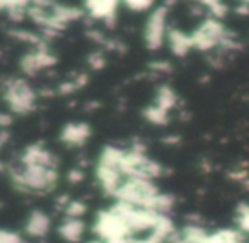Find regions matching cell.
<instances>
[{
  "instance_id": "6da1fadb",
  "label": "cell",
  "mask_w": 249,
  "mask_h": 243,
  "mask_svg": "<svg viewBox=\"0 0 249 243\" xmlns=\"http://www.w3.org/2000/svg\"><path fill=\"white\" fill-rule=\"evenodd\" d=\"M60 162H39L19 158L9 167L11 185L24 194L43 195L55 191L60 180Z\"/></svg>"
},
{
  "instance_id": "7a4b0ae2",
  "label": "cell",
  "mask_w": 249,
  "mask_h": 243,
  "mask_svg": "<svg viewBox=\"0 0 249 243\" xmlns=\"http://www.w3.org/2000/svg\"><path fill=\"white\" fill-rule=\"evenodd\" d=\"M124 148L118 146H104L101 150L99 157L96 162V168H94V174H96V180L99 184L101 191L106 195L114 197L120 189V185L123 184L124 177L121 174V158H123Z\"/></svg>"
},
{
  "instance_id": "3957f363",
  "label": "cell",
  "mask_w": 249,
  "mask_h": 243,
  "mask_svg": "<svg viewBox=\"0 0 249 243\" xmlns=\"http://www.w3.org/2000/svg\"><path fill=\"white\" fill-rule=\"evenodd\" d=\"M2 99L9 113L16 116H28L38 107V92L22 77H11L2 82Z\"/></svg>"
},
{
  "instance_id": "277c9868",
  "label": "cell",
  "mask_w": 249,
  "mask_h": 243,
  "mask_svg": "<svg viewBox=\"0 0 249 243\" xmlns=\"http://www.w3.org/2000/svg\"><path fill=\"white\" fill-rule=\"evenodd\" d=\"M121 174L124 178H149L157 180L162 177L164 167L157 160L150 158L145 153L143 146L135 145L132 148H126L121 158Z\"/></svg>"
},
{
  "instance_id": "5b68a950",
  "label": "cell",
  "mask_w": 249,
  "mask_h": 243,
  "mask_svg": "<svg viewBox=\"0 0 249 243\" xmlns=\"http://www.w3.org/2000/svg\"><path fill=\"white\" fill-rule=\"evenodd\" d=\"M160 194V189L157 187L156 180L149 178H124L120 185L114 199L124 204H132L137 208L152 209L154 201Z\"/></svg>"
},
{
  "instance_id": "8992f818",
  "label": "cell",
  "mask_w": 249,
  "mask_h": 243,
  "mask_svg": "<svg viewBox=\"0 0 249 243\" xmlns=\"http://www.w3.org/2000/svg\"><path fill=\"white\" fill-rule=\"evenodd\" d=\"M92 231L97 236V240L104 243H130V240L135 238L128 226L121 219V216L113 208L97 212Z\"/></svg>"
},
{
  "instance_id": "52a82bcc",
  "label": "cell",
  "mask_w": 249,
  "mask_h": 243,
  "mask_svg": "<svg viewBox=\"0 0 249 243\" xmlns=\"http://www.w3.org/2000/svg\"><path fill=\"white\" fill-rule=\"evenodd\" d=\"M167 14H169V5H159L156 7L150 16L147 17L145 28H143V43L147 49L157 51L166 45L167 36Z\"/></svg>"
},
{
  "instance_id": "ba28073f",
  "label": "cell",
  "mask_w": 249,
  "mask_h": 243,
  "mask_svg": "<svg viewBox=\"0 0 249 243\" xmlns=\"http://www.w3.org/2000/svg\"><path fill=\"white\" fill-rule=\"evenodd\" d=\"M56 62H58L56 56L53 55L48 48L39 45V46H35L31 51H28L22 56L21 62H19V68H21V72L24 73V75L35 77V75H38L39 72H43V70L52 68L53 65H56Z\"/></svg>"
},
{
  "instance_id": "9c48e42d",
  "label": "cell",
  "mask_w": 249,
  "mask_h": 243,
  "mask_svg": "<svg viewBox=\"0 0 249 243\" xmlns=\"http://www.w3.org/2000/svg\"><path fill=\"white\" fill-rule=\"evenodd\" d=\"M92 130L87 123L84 121H73V123H67L60 131V141L69 148H79L89 141Z\"/></svg>"
},
{
  "instance_id": "30bf717a",
  "label": "cell",
  "mask_w": 249,
  "mask_h": 243,
  "mask_svg": "<svg viewBox=\"0 0 249 243\" xmlns=\"http://www.w3.org/2000/svg\"><path fill=\"white\" fill-rule=\"evenodd\" d=\"M50 229H52V218L43 209H35L26 219L24 233L29 238H45Z\"/></svg>"
},
{
  "instance_id": "8fae6325",
  "label": "cell",
  "mask_w": 249,
  "mask_h": 243,
  "mask_svg": "<svg viewBox=\"0 0 249 243\" xmlns=\"http://www.w3.org/2000/svg\"><path fill=\"white\" fill-rule=\"evenodd\" d=\"M58 236L65 243H80L86 235V221L82 218H69L65 216L63 221L56 228Z\"/></svg>"
},
{
  "instance_id": "7c38bea8",
  "label": "cell",
  "mask_w": 249,
  "mask_h": 243,
  "mask_svg": "<svg viewBox=\"0 0 249 243\" xmlns=\"http://www.w3.org/2000/svg\"><path fill=\"white\" fill-rule=\"evenodd\" d=\"M121 0H84V7L89 12L90 17L99 21L114 19Z\"/></svg>"
},
{
  "instance_id": "4fadbf2b",
  "label": "cell",
  "mask_w": 249,
  "mask_h": 243,
  "mask_svg": "<svg viewBox=\"0 0 249 243\" xmlns=\"http://www.w3.org/2000/svg\"><path fill=\"white\" fill-rule=\"evenodd\" d=\"M166 45L169 46V49L173 51V55L179 56H186L188 53L193 49V43H191V36L186 34L183 31H178L174 28L167 29V36H166Z\"/></svg>"
},
{
  "instance_id": "5bb4252c",
  "label": "cell",
  "mask_w": 249,
  "mask_h": 243,
  "mask_svg": "<svg viewBox=\"0 0 249 243\" xmlns=\"http://www.w3.org/2000/svg\"><path fill=\"white\" fill-rule=\"evenodd\" d=\"M208 231L200 225L190 223L183 229L176 231V235L171 238L169 243H207Z\"/></svg>"
},
{
  "instance_id": "9a60e30c",
  "label": "cell",
  "mask_w": 249,
  "mask_h": 243,
  "mask_svg": "<svg viewBox=\"0 0 249 243\" xmlns=\"http://www.w3.org/2000/svg\"><path fill=\"white\" fill-rule=\"evenodd\" d=\"M207 243H246L244 233L239 229L222 228L213 233H208Z\"/></svg>"
},
{
  "instance_id": "2e32d148",
  "label": "cell",
  "mask_w": 249,
  "mask_h": 243,
  "mask_svg": "<svg viewBox=\"0 0 249 243\" xmlns=\"http://www.w3.org/2000/svg\"><path fill=\"white\" fill-rule=\"evenodd\" d=\"M152 104L157 107H160L162 111H166V113H171L178 104V96L169 85H162L157 89L156 99H154Z\"/></svg>"
},
{
  "instance_id": "e0dca14e",
  "label": "cell",
  "mask_w": 249,
  "mask_h": 243,
  "mask_svg": "<svg viewBox=\"0 0 249 243\" xmlns=\"http://www.w3.org/2000/svg\"><path fill=\"white\" fill-rule=\"evenodd\" d=\"M143 117L149 121L150 124H156V126H166L169 123V113L162 111L160 107L150 104L149 107L143 109Z\"/></svg>"
},
{
  "instance_id": "ac0fdd59",
  "label": "cell",
  "mask_w": 249,
  "mask_h": 243,
  "mask_svg": "<svg viewBox=\"0 0 249 243\" xmlns=\"http://www.w3.org/2000/svg\"><path fill=\"white\" fill-rule=\"evenodd\" d=\"M235 225L237 229L242 231L244 235H249V204L248 202H242L235 209Z\"/></svg>"
},
{
  "instance_id": "d6986e66",
  "label": "cell",
  "mask_w": 249,
  "mask_h": 243,
  "mask_svg": "<svg viewBox=\"0 0 249 243\" xmlns=\"http://www.w3.org/2000/svg\"><path fill=\"white\" fill-rule=\"evenodd\" d=\"M63 212L69 218H82L87 212V204L84 201H79V199H70L63 208Z\"/></svg>"
},
{
  "instance_id": "ffe728a7",
  "label": "cell",
  "mask_w": 249,
  "mask_h": 243,
  "mask_svg": "<svg viewBox=\"0 0 249 243\" xmlns=\"http://www.w3.org/2000/svg\"><path fill=\"white\" fill-rule=\"evenodd\" d=\"M121 2L135 12H142V11H147V9H152V5H154V0H121Z\"/></svg>"
},
{
  "instance_id": "44dd1931",
  "label": "cell",
  "mask_w": 249,
  "mask_h": 243,
  "mask_svg": "<svg viewBox=\"0 0 249 243\" xmlns=\"http://www.w3.org/2000/svg\"><path fill=\"white\" fill-rule=\"evenodd\" d=\"M0 243H24V238L11 229H0Z\"/></svg>"
},
{
  "instance_id": "7402d4cb",
  "label": "cell",
  "mask_w": 249,
  "mask_h": 243,
  "mask_svg": "<svg viewBox=\"0 0 249 243\" xmlns=\"http://www.w3.org/2000/svg\"><path fill=\"white\" fill-rule=\"evenodd\" d=\"M104 63H106V60H104L103 53L96 51V53H92V55L89 56V65H90V68H92V70H101L104 66Z\"/></svg>"
},
{
  "instance_id": "603a6c76",
  "label": "cell",
  "mask_w": 249,
  "mask_h": 243,
  "mask_svg": "<svg viewBox=\"0 0 249 243\" xmlns=\"http://www.w3.org/2000/svg\"><path fill=\"white\" fill-rule=\"evenodd\" d=\"M67 178H69V182H72V184H79V182L84 180V172L80 170V168H72V170L69 172V175H67Z\"/></svg>"
},
{
  "instance_id": "cb8c5ba5",
  "label": "cell",
  "mask_w": 249,
  "mask_h": 243,
  "mask_svg": "<svg viewBox=\"0 0 249 243\" xmlns=\"http://www.w3.org/2000/svg\"><path fill=\"white\" fill-rule=\"evenodd\" d=\"M150 68H152L156 73H167V72H171V65H169V63H166V62L152 63V65H150Z\"/></svg>"
},
{
  "instance_id": "d4e9b609",
  "label": "cell",
  "mask_w": 249,
  "mask_h": 243,
  "mask_svg": "<svg viewBox=\"0 0 249 243\" xmlns=\"http://www.w3.org/2000/svg\"><path fill=\"white\" fill-rule=\"evenodd\" d=\"M11 124H12V114L11 113H0V128L9 130Z\"/></svg>"
},
{
  "instance_id": "484cf974",
  "label": "cell",
  "mask_w": 249,
  "mask_h": 243,
  "mask_svg": "<svg viewBox=\"0 0 249 243\" xmlns=\"http://www.w3.org/2000/svg\"><path fill=\"white\" fill-rule=\"evenodd\" d=\"M9 140H11L9 130H4V128H0V150H4V146L9 143Z\"/></svg>"
}]
</instances>
